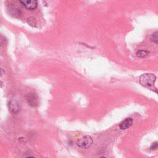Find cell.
<instances>
[{"mask_svg": "<svg viewBox=\"0 0 158 158\" xmlns=\"http://www.w3.org/2000/svg\"><path fill=\"white\" fill-rule=\"evenodd\" d=\"M156 79L155 75L152 73H144L140 76L139 82L143 86L149 87L154 84Z\"/></svg>", "mask_w": 158, "mask_h": 158, "instance_id": "6da1fadb", "label": "cell"}, {"mask_svg": "<svg viewBox=\"0 0 158 158\" xmlns=\"http://www.w3.org/2000/svg\"><path fill=\"white\" fill-rule=\"evenodd\" d=\"M93 140L91 136L89 135H85L79 138L77 141V145L81 148H89L93 143Z\"/></svg>", "mask_w": 158, "mask_h": 158, "instance_id": "7a4b0ae2", "label": "cell"}, {"mask_svg": "<svg viewBox=\"0 0 158 158\" xmlns=\"http://www.w3.org/2000/svg\"><path fill=\"white\" fill-rule=\"evenodd\" d=\"M26 100L28 104L31 107H36L38 104V98L37 94L34 91H31L28 93L26 96Z\"/></svg>", "mask_w": 158, "mask_h": 158, "instance_id": "3957f363", "label": "cell"}, {"mask_svg": "<svg viewBox=\"0 0 158 158\" xmlns=\"http://www.w3.org/2000/svg\"><path fill=\"white\" fill-rule=\"evenodd\" d=\"M9 110L13 114H16L19 112L20 110V106L19 103L15 100H10L8 102Z\"/></svg>", "mask_w": 158, "mask_h": 158, "instance_id": "277c9868", "label": "cell"}, {"mask_svg": "<svg viewBox=\"0 0 158 158\" xmlns=\"http://www.w3.org/2000/svg\"><path fill=\"white\" fill-rule=\"evenodd\" d=\"M20 2L27 9L33 10L37 7V0H19Z\"/></svg>", "mask_w": 158, "mask_h": 158, "instance_id": "5b68a950", "label": "cell"}, {"mask_svg": "<svg viewBox=\"0 0 158 158\" xmlns=\"http://www.w3.org/2000/svg\"><path fill=\"white\" fill-rule=\"evenodd\" d=\"M133 123V119L131 117H128L123 120L119 125V128L121 130H126L130 127Z\"/></svg>", "mask_w": 158, "mask_h": 158, "instance_id": "8992f818", "label": "cell"}, {"mask_svg": "<svg viewBox=\"0 0 158 158\" xmlns=\"http://www.w3.org/2000/svg\"><path fill=\"white\" fill-rule=\"evenodd\" d=\"M149 54V52L145 50H139L136 52V56L138 57H144Z\"/></svg>", "mask_w": 158, "mask_h": 158, "instance_id": "52a82bcc", "label": "cell"}, {"mask_svg": "<svg viewBox=\"0 0 158 158\" xmlns=\"http://www.w3.org/2000/svg\"><path fill=\"white\" fill-rule=\"evenodd\" d=\"M151 41L155 44H158V31L154 33L151 36Z\"/></svg>", "mask_w": 158, "mask_h": 158, "instance_id": "ba28073f", "label": "cell"}, {"mask_svg": "<svg viewBox=\"0 0 158 158\" xmlns=\"http://www.w3.org/2000/svg\"><path fill=\"white\" fill-rule=\"evenodd\" d=\"M27 22L28 23L31 25V26H33V27H35L36 26V21L35 20V19H34L33 17H30L27 19Z\"/></svg>", "mask_w": 158, "mask_h": 158, "instance_id": "9c48e42d", "label": "cell"}, {"mask_svg": "<svg viewBox=\"0 0 158 158\" xmlns=\"http://www.w3.org/2000/svg\"><path fill=\"white\" fill-rule=\"evenodd\" d=\"M158 148V142L157 141H155L153 143H152V144L150 146V149L151 150H156Z\"/></svg>", "mask_w": 158, "mask_h": 158, "instance_id": "30bf717a", "label": "cell"}]
</instances>
